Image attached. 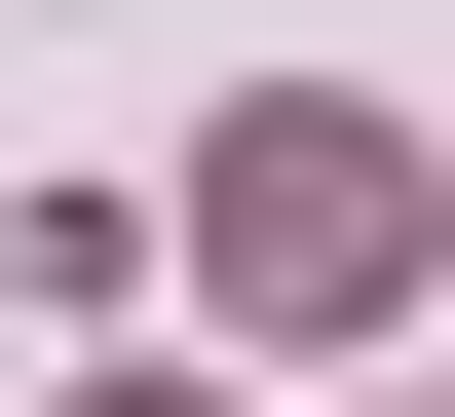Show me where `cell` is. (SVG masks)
Returning <instances> with one entry per match:
<instances>
[{
    "instance_id": "6da1fadb",
    "label": "cell",
    "mask_w": 455,
    "mask_h": 417,
    "mask_svg": "<svg viewBox=\"0 0 455 417\" xmlns=\"http://www.w3.org/2000/svg\"><path fill=\"white\" fill-rule=\"evenodd\" d=\"M228 266H266V304H379V266H418V152H379V114H266V152H228Z\"/></svg>"
},
{
    "instance_id": "7a4b0ae2",
    "label": "cell",
    "mask_w": 455,
    "mask_h": 417,
    "mask_svg": "<svg viewBox=\"0 0 455 417\" xmlns=\"http://www.w3.org/2000/svg\"><path fill=\"white\" fill-rule=\"evenodd\" d=\"M114 417H190V380H114Z\"/></svg>"
}]
</instances>
